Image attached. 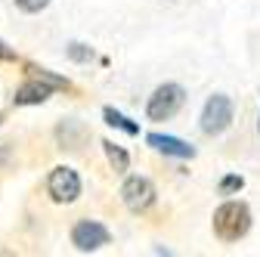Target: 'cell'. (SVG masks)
<instances>
[{
	"label": "cell",
	"mask_w": 260,
	"mask_h": 257,
	"mask_svg": "<svg viewBox=\"0 0 260 257\" xmlns=\"http://www.w3.org/2000/svg\"><path fill=\"white\" fill-rule=\"evenodd\" d=\"M251 230V208L245 202H223L214 211V233L223 242H239Z\"/></svg>",
	"instance_id": "cell-1"
},
{
	"label": "cell",
	"mask_w": 260,
	"mask_h": 257,
	"mask_svg": "<svg viewBox=\"0 0 260 257\" xmlns=\"http://www.w3.org/2000/svg\"><path fill=\"white\" fill-rule=\"evenodd\" d=\"M65 53H69V59H75V62H90L93 59V50L87 44H78V41L65 47Z\"/></svg>",
	"instance_id": "cell-11"
},
{
	"label": "cell",
	"mask_w": 260,
	"mask_h": 257,
	"mask_svg": "<svg viewBox=\"0 0 260 257\" xmlns=\"http://www.w3.org/2000/svg\"><path fill=\"white\" fill-rule=\"evenodd\" d=\"M233 115H236V106H233V100H230L226 93H214V96H208V103H205V109H202V118H199L202 134H208V137H220L223 131H230Z\"/></svg>",
	"instance_id": "cell-3"
},
{
	"label": "cell",
	"mask_w": 260,
	"mask_h": 257,
	"mask_svg": "<svg viewBox=\"0 0 260 257\" xmlns=\"http://www.w3.org/2000/svg\"><path fill=\"white\" fill-rule=\"evenodd\" d=\"M186 103V90L183 84L177 81H165V84H158L149 96V103H146V118L149 121H171Z\"/></svg>",
	"instance_id": "cell-2"
},
{
	"label": "cell",
	"mask_w": 260,
	"mask_h": 257,
	"mask_svg": "<svg viewBox=\"0 0 260 257\" xmlns=\"http://www.w3.org/2000/svg\"><path fill=\"white\" fill-rule=\"evenodd\" d=\"M47 192H50V199L59 202V205L78 202V196H81V177H78V171L65 168V165L53 168L50 177H47Z\"/></svg>",
	"instance_id": "cell-5"
},
{
	"label": "cell",
	"mask_w": 260,
	"mask_h": 257,
	"mask_svg": "<svg viewBox=\"0 0 260 257\" xmlns=\"http://www.w3.org/2000/svg\"><path fill=\"white\" fill-rule=\"evenodd\" d=\"M103 118H106L109 127H118V131H124V134H130V137H140V124H137V121H130L127 115H121L118 109L106 106V109H103Z\"/></svg>",
	"instance_id": "cell-9"
},
{
	"label": "cell",
	"mask_w": 260,
	"mask_h": 257,
	"mask_svg": "<svg viewBox=\"0 0 260 257\" xmlns=\"http://www.w3.org/2000/svg\"><path fill=\"white\" fill-rule=\"evenodd\" d=\"M121 202L130 214H146L155 205V186L149 177H127L121 186Z\"/></svg>",
	"instance_id": "cell-4"
},
{
	"label": "cell",
	"mask_w": 260,
	"mask_h": 257,
	"mask_svg": "<svg viewBox=\"0 0 260 257\" xmlns=\"http://www.w3.org/2000/svg\"><path fill=\"white\" fill-rule=\"evenodd\" d=\"M0 59H16V53L13 50H7V44L0 41Z\"/></svg>",
	"instance_id": "cell-14"
},
{
	"label": "cell",
	"mask_w": 260,
	"mask_h": 257,
	"mask_svg": "<svg viewBox=\"0 0 260 257\" xmlns=\"http://www.w3.org/2000/svg\"><path fill=\"white\" fill-rule=\"evenodd\" d=\"M16 7L22 13H41V10L50 7V0H16Z\"/></svg>",
	"instance_id": "cell-13"
},
{
	"label": "cell",
	"mask_w": 260,
	"mask_h": 257,
	"mask_svg": "<svg viewBox=\"0 0 260 257\" xmlns=\"http://www.w3.org/2000/svg\"><path fill=\"white\" fill-rule=\"evenodd\" d=\"M146 143L161 152V155H171V158H195V146L180 140V137H168V134H149Z\"/></svg>",
	"instance_id": "cell-7"
},
{
	"label": "cell",
	"mask_w": 260,
	"mask_h": 257,
	"mask_svg": "<svg viewBox=\"0 0 260 257\" xmlns=\"http://www.w3.org/2000/svg\"><path fill=\"white\" fill-rule=\"evenodd\" d=\"M257 134H260V112H257Z\"/></svg>",
	"instance_id": "cell-15"
},
{
	"label": "cell",
	"mask_w": 260,
	"mask_h": 257,
	"mask_svg": "<svg viewBox=\"0 0 260 257\" xmlns=\"http://www.w3.org/2000/svg\"><path fill=\"white\" fill-rule=\"evenodd\" d=\"M109 239H112V233L100 220H78L75 230H72V245L78 251H84V254L87 251H100L103 245H109Z\"/></svg>",
	"instance_id": "cell-6"
},
{
	"label": "cell",
	"mask_w": 260,
	"mask_h": 257,
	"mask_svg": "<svg viewBox=\"0 0 260 257\" xmlns=\"http://www.w3.org/2000/svg\"><path fill=\"white\" fill-rule=\"evenodd\" d=\"M242 189H245V180L239 174H226L220 180V192H223V196H230V192H242Z\"/></svg>",
	"instance_id": "cell-12"
},
{
	"label": "cell",
	"mask_w": 260,
	"mask_h": 257,
	"mask_svg": "<svg viewBox=\"0 0 260 257\" xmlns=\"http://www.w3.org/2000/svg\"><path fill=\"white\" fill-rule=\"evenodd\" d=\"M103 149H106L109 165H112L118 174H127V168H130V155H127L118 143H112V140H103Z\"/></svg>",
	"instance_id": "cell-10"
},
{
	"label": "cell",
	"mask_w": 260,
	"mask_h": 257,
	"mask_svg": "<svg viewBox=\"0 0 260 257\" xmlns=\"http://www.w3.org/2000/svg\"><path fill=\"white\" fill-rule=\"evenodd\" d=\"M47 96H50V84H41V78H38L16 90V106H41V103H47Z\"/></svg>",
	"instance_id": "cell-8"
}]
</instances>
